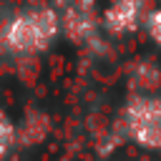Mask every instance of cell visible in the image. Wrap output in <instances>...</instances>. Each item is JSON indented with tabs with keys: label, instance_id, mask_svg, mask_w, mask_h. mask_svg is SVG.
I'll list each match as a JSON object with an SVG mask.
<instances>
[{
	"label": "cell",
	"instance_id": "cell-1",
	"mask_svg": "<svg viewBox=\"0 0 161 161\" xmlns=\"http://www.w3.org/2000/svg\"><path fill=\"white\" fill-rule=\"evenodd\" d=\"M60 33L58 10L53 8H30L13 15L0 28V45L13 53H40Z\"/></svg>",
	"mask_w": 161,
	"mask_h": 161
},
{
	"label": "cell",
	"instance_id": "cell-2",
	"mask_svg": "<svg viewBox=\"0 0 161 161\" xmlns=\"http://www.w3.org/2000/svg\"><path fill=\"white\" fill-rule=\"evenodd\" d=\"M123 128L143 148H161V96H136L123 111Z\"/></svg>",
	"mask_w": 161,
	"mask_h": 161
},
{
	"label": "cell",
	"instance_id": "cell-3",
	"mask_svg": "<svg viewBox=\"0 0 161 161\" xmlns=\"http://www.w3.org/2000/svg\"><path fill=\"white\" fill-rule=\"evenodd\" d=\"M146 13V0H111L101 25L111 33H131L143 23Z\"/></svg>",
	"mask_w": 161,
	"mask_h": 161
},
{
	"label": "cell",
	"instance_id": "cell-4",
	"mask_svg": "<svg viewBox=\"0 0 161 161\" xmlns=\"http://www.w3.org/2000/svg\"><path fill=\"white\" fill-rule=\"evenodd\" d=\"M141 25L146 28L148 38H151L156 45H161V8H158V10H148Z\"/></svg>",
	"mask_w": 161,
	"mask_h": 161
},
{
	"label": "cell",
	"instance_id": "cell-5",
	"mask_svg": "<svg viewBox=\"0 0 161 161\" xmlns=\"http://www.w3.org/2000/svg\"><path fill=\"white\" fill-rule=\"evenodd\" d=\"M10 143H13V126L8 123V118H5L3 111H0V156L8 151Z\"/></svg>",
	"mask_w": 161,
	"mask_h": 161
},
{
	"label": "cell",
	"instance_id": "cell-6",
	"mask_svg": "<svg viewBox=\"0 0 161 161\" xmlns=\"http://www.w3.org/2000/svg\"><path fill=\"white\" fill-rule=\"evenodd\" d=\"M53 3H55V8H60V10H63V8H68V5H70V3H75V0H53Z\"/></svg>",
	"mask_w": 161,
	"mask_h": 161
}]
</instances>
